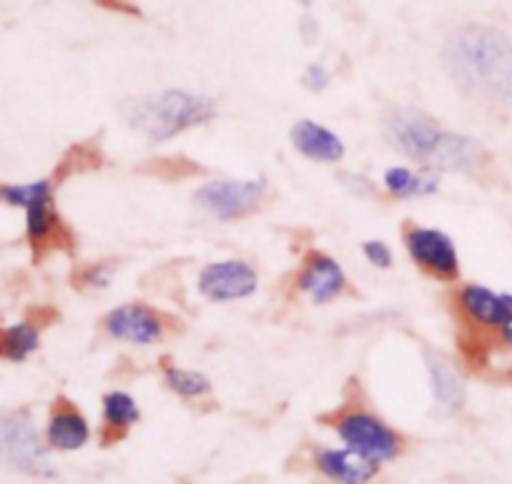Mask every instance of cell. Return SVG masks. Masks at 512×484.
I'll list each match as a JSON object with an SVG mask.
<instances>
[{"instance_id": "9a60e30c", "label": "cell", "mask_w": 512, "mask_h": 484, "mask_svg": "<svg viewBox=\"0 0 512 484\" xmlns=\"http://www.w3.org/2000/svg\"><path fill=\"white\" fill-rule=\"evenodd\" d=\"M292 143L302 156L319 161V164H337L344 156V141L332 131V128L322 126L317 121L302 118L292 126Z\"/></svg>"}, {"instance_id": "6da1fadb", "label": "cell", "mask_w": 512, "mask_h": 484, "mask_svg": "<svg viewBox=\"0 0 512 484\" xmlns=\"http://www.w3.org/2000/svg\"><path fill=\"white\" fill-rule=\"evenodd\" d=\"M442 61L462 91L492 103H512L510 36L470 23L447 38Z\"/></svg>"}, {"instance_id": "9c48e42d", "label": "cell", "mask_w": 512, "mask_h": 484, "mask_svg": "<svg viewBox=\"0 0 512 484\" xmlns=\"http://www.w3.org/2000/svg\"><path fill=\"white\" fill-rule=\"evenodd\" d=\"M103 329L108 337L118 342L136 344V347H151L161 342L166 332L164 316L146 304H121L111 309L103 319Z\"/></svg>"}, {"instance_id": "8992f818", "label": "cell", "mask_w": 512, "mask_h": 484, "mask_svg": "<svg viewBox=\"0 0 512 484\" xmlns=\"http://www.w3.org/2000/svg\"><path fill=\"white\" fill-rule=\"evenodd\" d=\"M196 204L201 211L221 221L241 219L259 209L267 199V181L264 179H214L206 181L196 191Z\"/></svg>"}, {"instance_id": "30bf717a", "label": "cell", "mask_w": 512, "mask_h": 484, "mask_svg": "<svg viewBox=\"0 0 512 484\" xmlns=\"http://www.w3.org/2000/svg\"><path fill=\"white\" fill-rule=\"evenodd\" d=\"M297 286L314 304H329L347 289L342 264L324 251H309L297 274Z\"/></svg>"}, {"instance_id": "277c9868", "label": "cell", "mask_w": 512, "mask_h": 484, "mask_svg": "<svg viewBox=\"0 0 512 484\" xmlns=\"http://www.w3.org/2000/svg\"><path fill=\"white\" fill-rule=\"evenodd\" d=\"M324 424L339 434L344 447L374 459V462H392L405 452V439L400 432L390 427L387 422L372 414L369 409L359 404H347L339 412L322 417Z\"/></svg>"}, {"instance_id": "cb8c5ba5", "label": "cell", "mask_w": 512, "mask_h": 484, "mask_svg": "<svg viewBox=\"0 0 512 484\" xmlns=\"http://www.w3.org/2000/svg\"><path fill=\"white\" fill-rule=\"evenodd\" d=\"M302 83L304 88H309L312 93H322L324 88L332 83V73H329L322 63H312V66H307V71H304Z\"/></svg>"}, {"instance_id": "5b68a950", "label": "cell", "mask_w": 512, "mask_h": 484, "mask_svg": "<svg viewBox=\"0 0 512 484\" xmlns=\"http://www.w3.org/2000/svg\"><path fill=\"white\" fill-rule=\"evenodd\" d=\"M0 464L31 477L51 479L58 474L33 419L16 409H0Z\"/></svg>"}, {"instance_id": "4fadbf2b", "label": "cell", "mask_w": 512, "mask_h": 484, "mask_svg": "<svg viewBox=\"0 0 512 484\" xmlns=\"http://www.w3.org/2000/svg\"><path fill=\"white\" fill-rule=\"evenodd\" d=\"M457 309L470 324L482 329H502L512 316L505 294H495L480 284H467L457 291Z\"/></svg>"}, {"instance_id": "4316f807", "label": "cell", "mask_w": 512, "mask_h": 484, "mask_svg": "<svg viewBox=\"0 0 512 484\" xmlns=\"http://www.w3.org/2000/svg\"><path fill=\"white\" fill-rule=\"evenodd\" d=\"M505 301L510 304V309H512V294H505Z\"/></svg>"}, {"instance_id": "5bb4252c", "label": "cell", "mask_w": 512, "mask_h": 484, "mask_svg": "<svg viewBox=\"0 0 512 484\" xmlns=\"http://www.w3.org/2000/svg\"><path fill=\"white\" fill-rule=\"evenodd\" d=\"M91 439V424L83 417L81 409L66 397H58L51 407L46 427V444L58 452H76L86 447Z\"/></svg>"}, {"instance_id": "7a4b0ae2", "label": "cell", "mask_w": 512, "mask_h": 484, "mask_svg": "<svg viewBox=\"0 0 512 484\" xmlns=\"http://www.w3.org/2000/svg\"><path fill=\"white\" fill-rule=\"evenodd\" d=\"M382 131L392 148L432 169L475 174L490 161V153L480 141L445 131L427 113L415 111V108H395L387 113Z\"/></svg>"}, {"instance_id": "7c38bea8", "label": "cell", "mask_w": 512, "mask_h": 484, "mask_svg": "<svg viewBox=\"0 0 512 484\" xmlns=\"http://www.w3.org/2000/svg\"><path fill=\"white\" fill-rule=\"evenodd\" d=\"M314 467L337 484H369L379 472V462L349 447H322L314 452Z\"/></svg>"}, {"instance_id": "52a82bcc", "label": "cell", "mask_w": 512, "mask_h": 484, "mask_svg": "<svg viewBox=\"0 0 512 484\" xmlns=\"http://www.w3.org/2000/svg\"><path fill=\"white\" fill-rule=\"evenodd\" d=\"M405 246L410 259L425 271L427 276L440 281L460 279V256L457 246L445 231L430 226L407 224Z\"/></svg>"}, {"instance_id": "ba28073f", "label": "cell", "mask_w": 512, "mask_h": 484, "mask_svg": "<svg viewBox=\"0 0 512 484\" xmlns=\"http://www.w3.org/2000/svg\"><path fill=\"white\" fill-rule=\"evenodd\" d=\"M259 289V274L244 259L214 261L199 274V294L209 301L246 299Z\"/></svg>"}, {"instance_id": "d6986e66", "label": "cell", "mask_w": 512, "mask_h": 484, "mask_svg": "<svg viewBox=\"0 0 512 484\" xmlns=\"http://www.w3.org/2000/svg\"><path fill=\"white\" fill-rule=\"evenodd\" d=\"M41 347V334L33 321H18L13 327L0 329V359L23 362Z\"/></svg>"}, {"instance_id": "d4e9b609", "label": "cell", "mask_w": 512, "mask_h": 484, "mask_svg": "<svg viewBox=\"0 0 512 484\" xmlns=\"http://www.w3.org/2000/svg\"><path fill=\"white\" fill-rule=\"evenodd\" d=\"M96 3H101L103 8H111V11L128 13V16H139V8L131 6L128 0H96Z\"/></svg>"}, {"instance_id": "ffe728a7", "label": "cell", "mask_w": 512, "mask_h": 484, "mask_svg": "<svg viewBox=\"0 0 512 484\" xmlns=\"http://www.w3.org/2000/svg\"><path fill=\"white\" fill-rule=\"evenodd\" d=\"M43 199H53V181H31V184H8L0 186V201L18 209L38 204Z\"/></svg>"}, {"instance_id": "7402d4cb", "label": "cell", "mask_w": 512, "mask_h": 484, "mask_svg": "<svg viewBox=\"0 0 512 484\" xmlns=\"http://www.w3.org/2000/svg\"><path fill=\"white\" fill-rule=\"evenodd\" d=\"M116 274V264L113 261H98V264L83 266L78 274H73V284L78 289H106Z\"/></svg>"}, {"instance_id": "2e32d148", "label": "cell", "mask_w": 512, "mask_h": 484, "mask_svg": "<svg viewBox=\"0 0 512 484\" xmlns=\"http://www.w3.org/2000/svg\"><path fill=\"white\" fill-rule=\"evenodd\" d=\"M141 419V409L136 399L126 392H108L103 397V427H101V444L111 447V444L121 442L128 434V429L134 427Z\"/></svg>"}, {"instance_id": "3957f363", "label": "cell", "mask_w": 512, "mask_h": 484, "mask_svg": "<svg viewBox=\"0 0 512 484\" xmlns=\"http://www.w3.org/2000/svg\"><path fill=\"white\" fill-rule=\"evenodd\" d=\"M216 101L204 93L169 88L123 103V118L136 133L151 141H169L179 133L204 126L216 118Z\"/></svg>"}, {"instance_id": "44dd1931", "label": "cell", "mask_w": 512, "mask_h": 484, "mask_svg": "<svg viewBox=\"0 0 512 484\" xmlns=\"http://www.w3.org/2000/svg\"><path fill=\"white\" fill-rule=\"evenodd\" d=\"M164 379H166V384H169L171 392H176L179 397H184V399L204 397V394L211 392L209 377H204L201 372H191V369L166 367Z\"/></svg>"}, {"instance_id": "484cf974", "label": "cell", "mask_w": 512, "mask_h": 484, "mask_svg": "<svg viewBox=\"0 0 512 484\" xmlns=\"http://www.w3.org/2000/svg\"><path fill=\"white\" fill-rule=\"evenodd\" d=\"M500 332H502V339H505V342L512 347V316H510V319H507V324L500 329Z\"/></svg>"}, {"instance_id": "603a6c76", "label": "cell", "mask_w": 512, "mask_h": 484, "mask_svg": "<svg viewBox=\"0 0 512 484\" xmlns=\"http://www.w3.org/2000/svg\"><path fill=\"white\" fill-rule=\"evenodd\" d=\"M362 251H364V259H367L372 266H377V269H390L392 261H395L390 246L384 244V241H379V239L364 241Z\"/></svg>"}, {"instance_id": "ac0fdd59", "label": "cell", "mask_w": 512, "mask_h": 484, "mask_svg": "<svg viewBox=\"0 0 512 484\" xmlns=\"http://www.w3.org/2000/svg\"><path fill=\"white\" fill-rule=\"evenodd\" d=\"M384 189L390 191L395 199H422L432 196L440 189V179L432 171H412L405 166H392L382 176Z\"/></svg>"}, {"instance_id": "8fae6325", "label": "cell", "mask_w": 512, "mask_h": 484, "mask_svg": "<svg viewBox=\"0 0 512 484\" xmlns=\"http://www.w3.org/2000/svg\"><path fill=\"white\" fill-rule=\"evenodd\" d=\"M26 236L33 256L43 259L51 251H73V234L58 216L53 199H43L26 209Z\"/></svg>"}, {"instance_id": "e0dca14e", "label": "cell", "mask_w": 512, "mask_h": 484, "mask_svg": "<svg viewBox=\"0 0 512 484\" xmlns=\"http://www.w3.org/2000/svg\"><path fill=\"white\" fill-rule=\"evenodd\" d=\"M427 374H430L432 394L442 412H457L465 404V384L457 369L442 354H427Z\"/></svg>"}]
</instances>
